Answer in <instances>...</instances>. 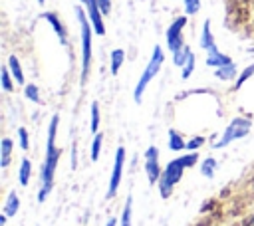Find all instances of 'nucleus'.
Masks as SVG:
<instances>
[{
    "instance_id": "1",
    "label": "nucleus",
    "mask_w": 254,
    "mask_h": 226,
    "mask_svg": "<svg viewBox=\"0 0 254 226\" xmlns=\"http://www.w3.org/2000/svg\"><path fill=\"white\" fill-rule=\"evenodd\" d=\"M58 125H60V117L54 115L50 125H48V143H46V159L42 165V174H40V192H38V200L44 202L54 186V174H56V167L60 161L62 151L56 147V135H58Z\"/></svg>"
},
{
    "instance_id": "2",
    "label": "nucleus",
    "mask_w": 254,
    "mask_h": 226,
    "mask_svg": "<svg viewBox=\"0 0 254 226\" xmlns=\"http://www.w3.org/2000/svg\"><path fill=\"white\" fill-rule=\"evenodd\" d=\"M196 161H198V155H196V153H189V155H185V157L173 159V161L165 167V170H163V174H161V178H159V194H161L163 198H169L171 192H173V188H175V184L183 178L185 169L192 167Z\"/></svg>"
},
{
    "instance_id": "3",
    "label": "nucleus",
    "mask_w": 254,
    "mask_h": 226,
    "mask_svg": "<svg viewBox=\"0 0 254 226\" xmlns=\"http://www.w3.org/2000/svg\"><path fill=\"white\" fill-rule=\"evenodd\" d=\"M75 16L79 20V32H81V83L87 79L89 63H91V22L87 18V12L83 8H75Z\"/></svg>"
},
{
    "instance_id": "4",
    "label": "nucleus",
    "mask_w": 254,
    "mask_h": 226,
    "mask_svg": "<svg viewBox=\"0 0 254 226\" xmlns=\"http://www.w3.org/2000/svg\"><path fill=\"white\" fill-rule=\"evenodd\" d=\"M163 61H165V52H163V48H161V46H155V48H153V54H151V57H149V63L145 65V69H143V73H141V77H139V81H137V85H135V89H133L135 103H141V99H143V93H145L147 85H149V83H151V79L159 73V69H161Z\"/></svg>"
},
{
    "instance_id": "5",
    "label": "nucleus",
    "mask_w": 254,
    "mask_h": 226,
    "mask_svg": "<svg viewBox=\"0 0 254 226\" xmlns=\"http://www.w3.org/2000/svg\"><path fill=\"white\" fill-rule=\"evenodd\" d=\"M250 129H252V121H250V119H246V117H236V119H232L230 125L222 131L220 139L212 145V149H224V147L230 145L232 141L246 137V135L250 133Z\"/></svg>"
},
{
    "instance_id": "6",
    "label": "nucleus",
    "mask_w": 254,
    "mask_h": 226,
    "mask_svg": "<svg viewBox=\"0 0 254 226\" xmlns=\"http://www.w3.org/2000/svg\"><path fill=\"white\" fill-rule=\"evenodd\" d=\"M185 26H187V16H179V18H175V22L167 30V48L173 54H179L187 46L183 42V28Z\"/></svg>"
},
{
    "instance_id": "7",
    "label": "nucleus",
    "mask_w": 254,
    "mask_h": 226,
    "mask_svg": "<svg viewBox=\"0 0 254 226\" xmlns=\"http://www.w3.org/2000/svg\"><path fill=\"white\" fill-rule=\"evenodd\" d=\"M123 163H125V149L117 147L115 151V161H113V170L109 176V184H107V192L105 198H113L117 194V188L121 184V174H123Z\"/></svg>"
},
{
    "instance_id": "8",
    "label": "nucleus",
    "mask_w": 254,
    "mask_h": 226,
    "mask_svg": "<svg viewBox=\"0 0 254 226\" xmlns=\"http://www.w3.org/2000/svg\"><path fill=\"white\" fill-rule=\"evenodd\" d=\"M145 172H147V178L151 184L159 182L163 170H161V165H159V151L157 147H149L145 151Z\"/></svg>"
},
{
    "instance_id": "9",
    "label": "nucleus",
    "mask_w": 254,
    "mask_h": 226,
    "mask_svg": "<svg viewBox=\"0 0 254 226\" xmlns=\"http://www.w3.org/2000/svg\"><path fill=\"white\" fill-rule=\"evenodd\" d=\"M83 6H85L89 22L93 26V32L97 36H103L105 34V24H103V12L99 8V0H83Z\"/></svg>"
},
{
    "instance_id": "10",
    "label": "nucleus",
    "mask_w": 254,
    "mask_h": 226,
    "mask_svg": "<svg viewBox=\"0 0 254 226\" xmlns=\"http://www.w3.org/2000/svg\"><path fill=\"white\" fill-rule=\"evenodd\" d=\"M42 18H44V20H48V24H52V28H54V32H56L58 40L67 48V32H65L64 24H62V20L58 18V14H54V12H46V14H42Z\"/></svg>"
},
{
    "instance_id": "11",
    "label": "nucleus",
    "mask_w": 254,
    "mask_h": 226,
    "mask_svg": "<svg viewBox=\"0 0 254 226\" xmlns=\"http://www.w3.org/2000/svg\"><path fill=\"white\" fill-rule=\"evenodd\" d=\"M200 48L206 52V54H212L216 52V44H214V38H212V32H210V20H204L202 24V34H200Z\"/></svg>"
},
{
    "instance_id": "12",
    "label": "nucleus",
    "mask_w": 254,
    "mask_h": 226,
    "mask_svg": "<svg viewBox=\"0 0 254 226\" xmlns=\"http://www.w3.org/2000/svg\"><path fill=\"white\" fill-rule=\"evenodd\" d=\"M226 63H232V59L226 56V54H222L220 50H216V52H212V54H206V65L208 67H220V65H226Z\"/></svg>"
},
{
    "instance_id": "13",
    "label": "nucleus",
    "mask_w": 254,
    "mask_h": 226,
    "mask_svg": "<svg viewBox=\"0 0 254 226\" xmlns=\"http://www.w3.org/2000/svg\"><path fill=\"white\" fill-rule=\"evenodd\" d=\"M12 147H14L12 139L4 137V139H2V143H0V167H2V169H6V167L10 165V155H12Z\"/></svg>"
},
{
    "instance_id": "14",
    "label": "nucleus",
    "mask_w": 254,
    "mask_h": 226,
    "mask_svg": "<svg viewBox=\"0 0 254 226\" xmlns=\"http://www.w3.org/2000/svg\"><path fill=\"white\" fill-rule=\"evenodd\" d=\"M8 69H10L12 77H14V81L22 85V83H24V71H22L20 59H18L16 56H10V57H8Z\"/></svg>"
},
{
    "instance_id": "15",
    "label": "nucleus",
    "mask_w": 254,
    "mask_h": 226,
    "mask_svg": "<svg viewBox=\"0 0 254 226\" xmlns=\"http://www.w3.org/2000/svg\"><path fill=\"white\" fill-rule=\"evenodd\" d=\"M18 208H20V198H18V194H16V192H10V194L6 196L4 212H2V214H6L8 218H10V216H16Z\"/></svg>"
},
{
    "instance_id": "16",
    "label": "nucleus",
    "mask_w": 254,
    "mask_h": 226,
    "mask_svg": "<svg viewBox=\"0 0 254 226\" xmlns=\"http://www.w3.org/2000/svg\"><path fill=\"white\" fill-rule=\"evenodd\" d=\"M236 65L234 63H226V65H220V67H216L214 69V75L218 77V79H222V81H228V79H232L234 75H236Z\"/></svg>"
},
{
    "instance_id": "17",
    "label": "nucleus",
    "mask_w": 254,
    "mask_h": 226,
    "mask_svg": "<svg viewBox=\"0 0 254 226\" xmlns=\"http://www.w3.org/2000/svg\"><path fill=\"white\" fill-rule=\"evenodd\" d=\"M123 61H125V52L119 50V48L113 50V52H111V75H117V73H119Z\"/></svg>"
},
{
    "instance_id": "18",
    "label": "nucleus",
    "mask_w": 254,
    "mask_h": 226,
    "mask_svg": "<svg viewBox=\"0 0 254 226\" xmlns=\"http://www.w3.org/2000/svg\"><path fill=\"white\" fill-rule=\"evenodd\" d=\"M30 174H32V163H30V159H22V165L18 170V180L22 186H26L30 182Z\"/></svg>"
},
{
    "instance_id": "19",
    "label": "nucleus",
    "mask_w": 254,
    "mask_h": 226,
    "mask_svg": "<svg viewBox=\"0 0 254 226\" xmlns=\"http://www.w3.org/2000/svg\"><path fill=\"white\" fill-rule=\"evenodd\" d=\"M169 149L171 151H183V149H187V143L183 141V137L175 129L169 131Z\"/></svg>"
},
{
    "instance_id": "20",
    "label": "nucleus",
    "mask_w": 254,
    "mask_h": 226,
    "mask_svg": "<svg viewBox=\"0 0 254 226\" xmlns=\"http://www.w3.org/2000/svg\"><path fill=\"white\" fill-rule=\"evenodd\" d=\"M131 212H133V198H131V196H127L125 206H123V212H121L119 226H131Z\"/></svg>"
},
{
    "instance_id": "21",
    "label": "nucleus",
    "mask_w": 254,
    "mask_h": 226,
    "mask_svg": "<svg viewBox=\"0 0 254 226\" xmlns=\"http://www.w3.org/2000/svg\"><path fill=\"white\" fill-rule=\"evenodd\" d=\"M252 75H254V63H250V65H248V67H246V69H244V71L238 75L236 83L232 85V91H238V89H240V87H242V85H244V83H246V81H248Z\"/></svg>"
},
{
    "instance_id": "22",
    "label": "nucleus",
    "mask_w": 254,
    "mask_h": 226,
    "mask_svg": "<svg viewBox=\"0 0 254 226\" xmlns=\"http://www.w3.org/2000/svg\"><path fill=\"white\" fill-rule=\"evenodd\" d=\"M101 143H103V135H101V133H95V135H93V141H91V153H89V157H91L93 163H97V159H99Z\"/></svg>"
},
{
    "instance_id": "23",
    "label": "nucleus",
    "mask_w": 254,
    "mask_h": 226,
    "mask_svg": "<svg viewBox=\"0 0 254 226\" xmlns=\"http://www.w3.org/2000/svg\"><path fill=\"white\" fill-rule=\"evenodd\" d=\"M89 131L95 135L99 131V105L97 101L91 103V121H89Z\"/></svg>"
},
{
    "instance_id": "24",
    "label": "nucleus",
    "mask_w": 254,
    "mask_h": 226,
    "mask_svg": "<svg viewBox=\"0 0 254 226\" xmlns=\"http://www.w3.org/2000/svg\"><path fill=\"white\" fill-rule=\"evenodd\" d=\"M24 93H26V97L32 101V103H40L42 99H40V89H38V85H34V83H28L26 87H24Z\"/></svg>"
},
{
    "instance_id": "25",
    "label": "nucleus",
    "mask_w": 254,
    "mask_h": 226,
    "mask_svg": "<svg viewBox=\"0 0 254 226\" xmlns=\"http://www.w3.org/2000/svg\"><path fill=\"white\" fill-rule=\"evenodd\" d=\"M192 71H194V54L190 52V56H189V59H187V63L183 65V71H181V77H183V79H189Z\"/></svg>"
},
{
    "instance_id": "26",
    "label": "nucleus",
    "mask_w": 254,
    "mask_h": 226,
    "mask_svg": "<svg viewBox=\"0 0 254 226\" xmlns=\"http://www.w3.org/2000/svg\"><path fill=\"white\" fill-rule=\"evenodd\" d=\"M10 75H12V73H10L8 65L2 67V89H4V91H12V89H14V83H12V77H10Z\"/></svg>"
},
{
    "instance_id": "27",
    "label": "nucleus",
    "mask_w": 254,
    "mask_h": 226,
    "mask_svg": "<svg viewBox=\"0 0 254 226\" xmlns=\"http://www.w3.org/2000/svg\"><path fill=\"white\" fill-rule=\"evenodd\" d=\"M214 169H216V161H214V159H206V161L202 163V167H200V172H202L206 178H210V176L214 174Z\"/></svg>"
},
{
    "instance_id": "28",
    "label": "nucleus",
    "mask_w": 254,
    "mask_h": 226,
    "mask_svg": "<svg viewBox=\"0 0 254 226\" xmlns=\"http://www.w3.org/2000/svg\"><path fill=\"white\" fill-rule=\"evenodd\" d=\"M198 8H200V0H185V12L187 14H196L198 12Z\"/></svg>"
},
{
    "instance_id": "29",
    "label": "nucleus",
    "mask_w": 254,
    "mask_h": 226,
    "mask_svg": "<svg viewBox=\"0 0 254 226\" xmlns=\"http://www.w3.org/2000/svg\"><path fill=\"white\" fill-rule=\"evenodd\" d=\"M204 143V139L202 137H192L190 141H187V149L189 151H192V153H196V149H200V145Z\"/></svg>"
},
{
    "instance_id": "30",
    "label": "nucleus",
    "mask_w": 254,
    "mask_h": 226,
    "mask_svg": "<svg viewBox=\"0 0 254 226\" xmlns=\"http://www.w3.org/2000/svg\"><path fill=\"white\" fill-rule=\"evenodd\" d=\"M18 141H20V147L26 151L28 149V129H24V127L18 129Z\"/></svg>"
},
{
    "instance_id": "31",
    "label": "nucleus",
    "mask_w": 254,
    "mask_h": 226,
    "mask_svg": "<svg viewBox=\"0 0 254 226\" xmlns=\"http://www.w3.org/2000/svg\"><path fill=\"white\" fill-rule=\"evenodd\" d=\"M99 8H101L103 16L109 14V12H111V0H99Z\"/></svg>"
},
{
    "instance_id": "32",
    "label": "nucleus",
    "mask_w": 254,
    "mask_h": 226,
    "mask_svg": "<svg viewBox=\"0 0 254 226\" xmlns=\"http://www.w3.org/2000/svg\"><path fill=\"white\" fill-rule=\"evenodd\" d=\"M105 226H117V220H115V218H109V220L105 222Z\"/></svg>"
},
{
    "instance_id": "33",
    "label": "nucleus",
    "mask_w": 254,
    "mask_h": 226,
    "mask_svg": "<svg viewBox=\"0 0 254 226\" xmlns=\"http://www.w3.org/2000/svg\"><path fill=\"white\" fill-rule=\"evenodd\" d=\"M38 2H40V4H44V2H46V0H38Z\"/></svg>"
},
{
    "instance_id": "34",
    "label": "nucleus",
    "mask_w": 254,
    "mask_h": 226,
    "mask_svg": "<svg viewBox=\"0 0 254 226\" xmlns=\"http://www.w3.org/2000/svg\"><path fill=\"white\" fill-rule=\"evenodd\" d=\"M79 2H81V4H83V0H79Z\"/></svg>"
},
{
    "instance_id": "35",
    "label": "nucleus",
    "mask_w": 254,
    "mask_h": 226,
    "mask_svg": "<svg viewBox=\"0 0 254 226\" xmlns=\"http://www.w3.org/2000/svg\"><path fill=\"white\" fill-rule=\"evenodd\" d=\"M250 226H254V222H252V224H250Z\"/></svg>"
}]
</instances>
